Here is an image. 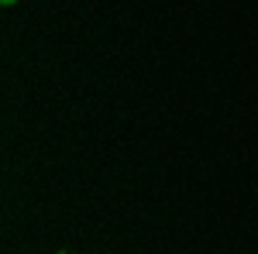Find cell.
Wrapping results in <instances>:
<instances>
[{
  "instance_id": "obj_1",
  "label": "cell",
  "mask_w": 258,
  "mask_h": 254,
  "mask_svg": "<svg viewBox=\"0 0 258 254\" xmlns=\"http://www.w3.org/2000/svg\"><path fill=\"white\" fill-rule=\"evenodd\" d=\"M0 4H4V7H14V4H18V0H0Z\"/></svg>"
},
{
  "instance_id": "obj_2",
  "label": "cell",
  "mask_w": 258,
  "mask_h": 254,
  "mask_svg": "<svg viewBox=\"0 0 258 254\" xmlns=\"http://www.w3.org/2000/svg\"><path fill=\"white\" fill-rule=\"evenodd\" d=\"M59 254H76V251H66V247H62V251H59Z\"/></svg>"
}]
</instances>
